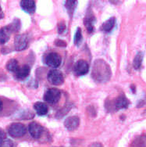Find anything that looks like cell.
Masks as SVG:
<instances>
[{
    "label": "cell",
    "instance_id": "cell-28",
    "mask_svg": "<svg viewBox=\"0 0 146 147\" xmlns=\"http://www.w3.org/2000/svg\"><path fill=\"white\" fill-rule=\"evenodd\" d=\"M146 104V98L145 99H143L142 101H141L140 104H138V107H142L143 105Z\"/></svg>",
    "mask_w": 146,
    "mask_h": 147
},
{
    "label": "cell",
    "instance_id": "cell-20",
    "mask_svg": "<svg viewBox=\"0 0 146 147\" xmlns=\"http://www.w3.org/2000/svg\"><path fill=\"white\" fill-rule=\"evenodd\" d=\"M77 5V1H67V2H65V7L67 9L68 13L70 16L73 13Z\"/></svg>",
    "mask_w": 146,
    "mask_h": 147
},
{
    "label": "cell",
    "instance_id": "cell-3",
    "mask_svg": "<svg viewBox=\"0 0 146 147\" xmlns=\"http://www.w3.org/2000/svg\"><path fill=\"white\" fill-rule=\"evenodd\" d=\"M130 101L124 95L119 96L113 101L110 102V108L112 110H119L121 109H126L129 107Z\"/></svg>",
    "mask_w": 146,
    "mask_h": 147
},
{
    "label": "cell",
    "instance_id": "cell-7",
    "mask_svg": "<svg viewBox=\"0 0 146 147\" xmlns=\"http://www.w3.org/2000/svg\"><path fill=\"white\" fill-rule=\"evenodd\" d=\"M45 63L50 67L56 68L61 64V57L56 53H50L45 57Z\"/></svg>",
    "mask_w": 146,
    "mask_h": 147
},
{
    "label": "cell",
    "instance_id": "cell-11",
    "mask_svg": "<svg viewBox=\"0 0 146 147\" xmlns=\"http://www.w3.org/2000/svg\"><path fill=\"white\" fill-rule=\"evenodd\" d=\"M84 25L86 26L87 31L92 33L94 31V25L96 22V17L93 15L92 11H87L84 17Z\"/></svg>",
    "mask_w": 146,
    "mask_h": 147
},
{
    "label": "cell",
    "instance_id": "cell-22",
    "mask_svg": "<svg viewBox=\"0 0 146 147\" xmlns=\"http://www.w3.org/2000/svg\"><path fill=\"white\" fill-rule=\"evenodd\" d=\"M0 147H13V142L7 138H0Z\"/></svg>",
    "mask_w": 146,
    "mask_h": 147
},
{
    "label": "cell",
    "instance_id": "cell-15",
    "mask_svg": "<svg viewBox=\"0 0 146 147\" xmlns=\"http://www.w3.org/2000/svg\"><path fill=\"white\" fill-rule=\"evenodd\" d=\"M34 109L38 115L39 116H44L48 113V106L42 102H37L34 104Z\"/></svg>",
    "mask_w": 146,
    "mask_h": 147
},
{
    "label": "cell",
    "instance_id": "cell-1",
    "mask_svg": "<svg viewBox=\"0 0 146 147\" xmlns=\"http://www.w3.org/2000/svg\"><path fill=\"white\" fill-rule=\"evenodd\" d=\"M111 69L109 64L103 59H97L93 64L92 77L98 83L107 82L111 78Z\"/></svg>",
    "mask_w": 146,
    "mask_h": 147
},
{
    "label": "cell",
    "instance_id": "cell-18",
    "mask_svg": "<svg viewBox=\"0 0 146 147\" xmlns=\"http://www.w3.org/2000/svg\"><path fill=\"white\" fill-rule=\"evenodd\" d=\"M131 147H146V136H141L137 137L131 143Z\"/></svg>",
    "mask_w": 146,
    "mask_h": 147
},
{
    "label": "cell",
    "instance_id": "cell-10",
    "mask_svg": "<svg viewBox=\"0 0 146 147\" xmlns=\"http://www.w3.org/2000/svg\"><path fill=\"white\" fill-rule=\"evenodd\" d=\"M79 125H80V119L77 116L69 117L64 121L65 127L69 131L75 130L76 128H77Z\"/></svg>",
    "mask_w": 146,
    "mask_h": 147
},
{
    "label": "cell",
    "instance_id": "cell-27",
    "mask_svg": "<svg viewBox=\"0 0 146 147\" xmlns=\"http://www.w3.org/2000/svg\"><path fill=\"white\" fill-rule=\"evenodd\" d=\"M89 147H102V146L100 143H98V142H95V143L91 145Z\"/></svg>",
    "mask_w": 146,
    "mask_h": 147
},
{
    "label": "cell",
    "instance_id": "cell-2",
    "mask_svg": "<svg viewBox=\"0 0 146 147\" xmlns=\"http://www.w3.org/2000/svg\"><path fill=\"white\" fill-rule=\"evenodd\" d=\"M27 129L23 124L13 123L8 127V133L13 138H20L26 134Z\"/></svg>",
    "mask_w": 146,
    "mask_h": 147
},
{
    "label": "cell",
    "instance_id": "cell-25",
    "mask_svg": "<svg viewBox=\"0 0 146 147\" xmlns=\"http://www.w3.org/2000/svg\"><path fill=\"white\" fill-rule=\"evenodd\" d=\"M55 44L57 46H60V47H65V46H67V43L65 42L64 41H63V40H56V42H55Z\"/></svg>",
    "mask_w": 146,
    "mask_h": 147
},
{
    "label": "cell",
    "instance_id": "cell-19",
    "mask_svg": "<svg viewBox=\"0 0 146 147\" xmlns=\"http://www.w3.org/2000/svg\"><path fill=\"white\" fill-rule=\"evenodd\" d=\"M142 60H143V53L141 52H138L137 55L135 56L134 62H133V67L135 70L140 69L141 67V63H142Z\"/></svg>",
    "mask_w": 146,
    "mask_h": 147
},
{
    "label": "cell",
    "instance_id": "cell-8",
    "mask_svg": "<svg viewBox=\"0 0 146 147\" xmlns=\"http://www.w3.org/2000/svg\"><path fill=\"white\" fill-rule=\"evenodd\" d=\"M73 71H74L75 74L77 76H83L84 74H86L89 71V65L85 60L81 59L75 63Z\"/></svg>",
    "mask_w": 146,
    "mask_h": 147
},
{
    "label": "cell",
    "instance_id": "cell-16",
    "mask_svg": "<svg viewBox=\"0 0 146 147\" xmlns=\"http://www.w3.org/2000/svg\"><path fill=\"white\" fill-rule=\"evenodd\" d=\"M116 18L114 17H110L109 20H107L106 22L102 24L101 27V30L104 32H110L112 28L115 27Z\"/></svg>",
    "mask_w": 146,
    "mask_h": 147
},
{
    "label": "cell",
    "instance_id": "cell-17",
    "mask_svg": "<svg viewBox=\"0 0 146 147\" xmlns=\"http://www.w3.org/2000/svg\"><path fill=\"white\" fill-rule=\"evenodd\" d=\"M19 63L17 62V59H11L9 60L7 63H6V69L10 72H13L16 73L17 70L19 69Z\"/></svg>",
    "mask_w": 146,
    "mask_h": 147
},
{
    "label": "cell",
    "instance_id": "cell-24",
    "mask_svg": "<svg viewBox=\"0 0 146 147\" xmlns=\"http://www.w3.org/2000/svg\"><path fill=\"white\" fill-rule=\"evenodd\" d=\"M66 30V25L63 22H60L58 24V32L59 34H62L63 32Z\"/></svg>",
    "mask_w": 146,
    "mask_h": 147
},
{
    "label": "cell",
    "instance_id": "cell-30",
    "mask_svg": "<svg viewBox=\"0 0 146 147\" xmlns=\"http://www.w3.org/2000/svg\"><path fill=\"white\" fill-rule=\"evenodd\" d=\"M3 101H2V100H1V99H0V112H1V110H3Z\"/></svg>",
    "mask_w": 146,
    "mask_h": 147
},
{
    "label": "cell",
    "instance_id": "cell-4",
    "mask_svg": "<svg viewBox=\"0 0 146 147\" xmlns=\"http://www.w3.org/2000/svg\"><path fill=\"white\" fill-rule=\"evenodd\" d=\"M61 97V92L59 89L52 88L46 91V92L44 95V99L45 102L50 104H56V102H59Z\"/></svg>",
    "mask_w": 146,
    "mask_h": 147
},
{
    "label": "cell",
    "instance_id": "cell-31",
    "mask_svg": "<svg viewBox=\"0 0 146 147\" xmlns=\"http://www.w3.org/2000/svg\"><path fill=\"white\" fill-rule=\"evenodd\" d=\"M143 115H145V116H146V110L144 111V113H143Z\"/></svg>",
    "mask_w": 146,
    "mask_h": 147
},
{
    "label": "cell",
    "instance_id": "cell-13",
    "mask_svg": "<svg viewBox=\"0 0 146 147\" xmlns=\"http://www.w3.org/2000/svg\"><path fill=\"white\" fill-rule=\"evenodd\" d=\"M13 31L12 30L10 25L3 27L0 29V44H5L9 41L10 35Z\"/></svg>",
    "mask_w": 146,
    "mask_h": 147
},
{
    "label": "cell",
    "instance_id": "cell-21",
    "mask_svg": "<svg viewBox=\"0 0 146 147\" xmlns=\"http://www.w3.org/2000/svg\"><path fill=\"white\" fill-rule=\"evenodd\" d=\"M82 32L81 29L78 28L77 29V31L75 34H74V38H73V42L76 45H79L82 42Z\"/></svg>",
    "mask_w": 146,
    "mask_h": 147
},
{
    "label": "cell",
    "instance_id": "cell-29",
    "mask_svg": "<svg viewBox=\"0 0 146 147\" xmlns=\"http://www.w3.org/2000/svg\"><path fill=\"white\" fill-rule=\"evenodd\" d=\"M4 17V15H3V10H2V8H1V6H0V19H2Z\"/></svg>",
    "mask_w": 146,
    "mask_h": 147
},
{
    "label": "cell",
    "instance_id": "cell-6",
    "mask_svg": "<svg viewBox=\"0 0 146 147\" xmlns=\"http://www.w3.org/2000/svg\"><path fill=\"white\" fill-rule=\"evenodd\" d=\"M28 38L26 34H18L14 38V47L17 51H22L28 47Z\"/></svg>",
    "mask_w": 146,
    "mask_h": 147
},
{
    "label": "cell",
    "instance_id": "cell-26",
    "mask_svg": "<svg viewBox=\"0 0 146 147\" xmlns=\"http://www.w3.org/2000/svg\"><path fill=\"white\" fill-rule=\"evenodd\" d=\"M0 138H6V132L2 128H0Z\"/></svg>",
    "mask_w": 146,
    "mask_h": 147
},
{
    "label": "cell",
    "instance_id": "cell-9",
    "mask_svg": "<svg viewBox=\"0 0 146 147\" xmlns=\"http://www.w3.org/2000/svg\"><path fill=\"white\" fill-rule=\"evenodd\" d=\"M28 131L29 133L34 139H38L42 136V133L44 131V128L42 125H40L37 122H31L28 126Z\"/></svg>",
    "mask_w": 146,
    "mask_h": 147
},
{
    "label": "cell",
    "instance_id": "cell-12",
    "mask_svg": "<svg viewBox=\"0 0 146 147\" xmlns=\"http://www.w3.org/2000/svg\"><path fill=\"white\" fill-rule=\"evenodd\" d=\"M20 7L24 11L29 14L34 13L36 9L35 2L33 0H23L20 2Z\"/></svg>",
    "mask_w": 146,
    "mask_h": 147
},
{
    "label": "cell",
    "instance_id": "cell-5",
    "mask_svg": "<svg viewBox=\"0 0 146 147\" xmlns=\"http://www.w3.org/2000/svg\"><path fill=\"white\" fill-rule=\"evenodd\" d=\"M48 81L50 82L52 85H62L64 81V78L63 74L56 69L51 70L48 74Z\"/></svg>",
    "mask_w": 146,
    "mask_h": 147
},
{
    "label": "cell",
    "instance_id": "cell-23",
    "mask_svg": "<svg viewBox=\"0 0 146 147\" xmlns=\"http://www.w3.org/2000/svg\"><path fill=\"white\" fill-rule=\"evenodd\" d=\"M9 25H10V27H11L12 30H13V32L18 31L20 28V20H18V19H15V20L13 21V23H12V24H10Z\"/></svg>",
    "mask_w": 146,
    "mask_h": 147
},
{
    "label": "cell",
    "instance_id": "cell-14",
    "mask_svg": "<svg viewBox=\"0 0 146 147\" xmlns=\"http://www.w3.org/2000/svg\"><path fill=\"white\" fill-rule=\"evenodd\" d=\"M31 72V68L28 65H24L21 67H19L17 71L15 73V76L18 80H24L28 78Z\"/></svg>",
    "mask_w": 146,
    "mask_h": 147
}]
</instances>
